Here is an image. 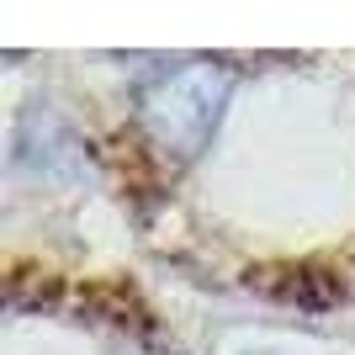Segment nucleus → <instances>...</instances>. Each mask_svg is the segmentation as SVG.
Listing matches in <instances>:
<instances>
[{
	"label": "nucleus",
	"mask_w": 355,
	"mask_h": 355,
	"mask_svg": "<svg viewBox=\"0 0 355 355\" xmlns=\"http://www.w3.org/2000/svg\"><path fill=\"white\" fill-rule=\"evenodd\" d=\"M228 96H234V80H228L223 64L180 59L138 90V128L170 159H191L218 133L223 112H228Z\"/></svg>",
	"instance_id": "f257e3e1"
}]
</instances>
